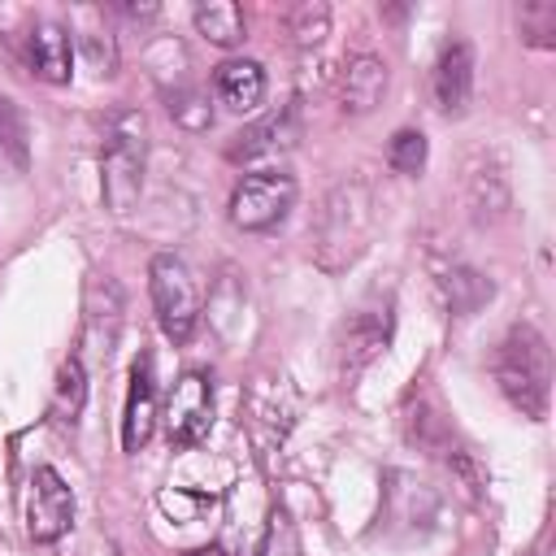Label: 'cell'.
Here are the masks:
<instances>
[{"mask_svg": "<svg viewBox=\"0 0 556 556\" xmlns=\"http://www.w3.org/2000/svg\"><path fill=\"white\" fill-rule=\"evenodd\" d=\"M495 382L521 417L543 421L547 395H552V352L534 326H513L504 334L495 352Z\"/></svg>", "mask_w": 556, "mask_h": 556, "instance_id": "cell-1", "label": "cell"}, {"mask_svg": "<svg viewBox=\"0 0 556 556\" xmlns=\"http://www.w3.org/2000/svg\"><path fill=\"white\" fill-rule=\"evenodd\" d=\"M143 156H148V122L135 109H117L104 126L100 152V191L113 213H130L143 191Z\"/></svg>", "mask_w": 556, "mask_h": 556, "instance_id": "cell-2", "label": "cell"}, {"mask_svg": "<svg viewBox=\"0 0 556 556\" xmlns=\"http://www.w3.org/2000/svg\"><path fill=\"white\" fill-rule=\"evenodd\" d=\"M148 287H152V308H156L161 330L174 343H187L200 321V282L191 265L174 252H156L148 265Z\"/></svg>", "mask_w": 556, "mask_h": 556, "instance_id": "cell-3", "label": "cell"}, {"mask_svg": "<svg viewBox=\"0 0 556 556\" xmlns=\"http://www.w3.org/2000/svg\"><path fill=\"white\" fill-rule=\"evenodd\" d=\"M295 208V178L287 169L248 174L230 195V222L239 230H274Z\"/></svg>", "mask_w": 556, "mask_h": 556, "instance_id": "cell-4", "label": "cell"}, {"mask_svg": "<svg viewBox=\"0 0 556 556\" xmlns=\"http://www.w3.org/2000/svg\"><path fill=\"white\" fill-rule=\"evenodd\" d=\"M213 426V382L200 369H187L165 404V434L169 447H195Z\"/></svg>", "mask_w": 556, "mask_h": 556, "instance_id": "cell-5", "label": "cell"}, {"mask_svg": "<svg viewBox=\"0 0 556 556\" xmlns=\"http://www.w3.org/2000/svg\"><path fill=\"white\" fill-rule=\"evenodd\" d=\"M374 217H369V191L365 182H343L334 187V195L326 200V217H321V261L330 256V248H343L348 261L365 248Z\"/></svg>", "mask_w": 556, "mask_h": 556, "instance_id": "cell-6", "label": "cell"}, {"mask_svg": "<svg viewBox=\"0 0 556 556\" xmlns=\"http://www.w3.org/2000/svg\"><path fill=\"white\" fill-rule=\"evenodd\" d=\"M74 526V495L52 465H39L26 500V530L35 543H56Z\"/></svg>", "mask_w": 556, "mask_h": 556, "instance_id": "cell-7", "label": "cell"}, {"mask_svg": "<svg viewBox=\"0 0 556 556\" xmlns=\"http://www.w3.org/2000/svg\"><path fill=\"white\" fill-rule=\"evenodd\" d=\"M473 100V48L465 39L447 43L434 65V104L443 117H460Z\"/></svg>", "mask_w": 556, "mask_h": 556, "instance_id": "cell-8", "label": "cell"}, {"mask_svg": "<svg viewBox=\"0 0 556 556\" xmlns=\"http://www.w3.org/2000/svg\"><path fill=\"white\" fill-rule=\"evenodd\" d=\"M156 430V387H152V361L139 356L130 369V391H126V413H122V447L139 452Z\"/></svg>", "mask_w": 556, "mask_h": 556, "instance_id": "cell-9", "label": "cell"}, {"mask_svg": "<svg viewBox=\"0 0 556 556\" xmlns=\"http://www.w3.org/2000/svg\"><path fill=\"white\" fill-rule=\"evenodd\" d=\"M213 91L230 113H252L265 100V70L256 61H222L213 74Z\"/></svg>", "mask_w": 556, "mask_h": 556, "instance_id": "cell-10", "label": "cell"}, {"mask_svg": "<svg viewBox=\"0 0 556 556\" xmlns=\"http://www.w3.org/2000/svg\"><path fill=\"white\" fill-rule=\"evenodd\" d=\"M26 52H30V70L43 83H70V35H65V26L35 22V30L26 39Z\"/></svg>", "mask_w": 556, "mask_h": 556, "instance_id": "cell-11", "label": "cell"}, {"mask_svg": "<svg viewBox=\"0 0 556 556\" xmlns=\"http://www.w3.org/2000/svg\"><path fill=\"white\" fill-rule=\"evenodd\" d=\"M387 91V65L378 56H352L348 70H343V83H339V96H343V109L348 113H369Z\"/></svg>", "mask_w": 556, "mask_h": 556, "instance_id": "cell-12", "label": "cell"}, {"mask_svg": "<svg viewBox=\"0 0 556 556\" xmlns=\"http://www.w3.org/2000/svg\"><path fill=\"white\" fill-rule=\"evenodd\" d=\"M387 339H391V313H382V317H378V308L356 313V317L348 321V330H343V356H348V369L369 365V361L387 348Z\"/></svg>", "mask_w": 556, "mask_h": 556, "instance_id": "cell-13", "label": "cell"}, {"mask_svg": "<svg viewBox=\"0 0 556 556\" xmlns=\"http://www.w3.org/2000/svg\"><path fill=\"white\" fill-rule=\"evenodd\" d=\"M195 30L217 48H235V43H243L248 22L235 0H204V4H195Z\"/></svg>", "mask_w": 556, "mask_h": 556, "instance_id": "cell-14", "label": "cell"}, {"mask_svg": "<svg viewBox=\"0 0 556 556\" xmlns=\"http://www.w3.org/2000/svg\"><path fill=\"white\" fill-rule=\"evenodd\" d=\"M291 126H287V113L278 117H265V122H256V126H248V130H239L235 139H230V148H226V156L230 161H256V156H265V152H278V148H287L291 139Z\"/></svg>", "mask_w": 556, "mask_h": 556, "instance_id": "cell-15", "label": "cell"}, {"mask_svg": "<svg viewBox=\"0 0 556 556\" xmlns=\"http://www.w3.org/2000/svg\"><path fill=\"white\" fill-rule=\"evenodd\" d=\"M30 165V135H26V117L22 109L0 96V169H13V174H26Z\"/></svg>", "mask_w": 556, "mask_h": 556, "instance_id": "cell-16", "label": "cell"}, {"mask_svg": "<svg viewBox=\"0 0 556 556\" xmlns=\"http://www.w3.org/2000/svg\"><path fill=\"white\" fill-rule=\"evenodd\" d=\"M443 295H447V308L456 317H469V313H478L495 295V287L478 269H447L443 274Z\"/></svg>", "mask_w": 556, "mask_h": 556, "instance_id": "cell-17", "label": "cell"}, {"mask_svg": "<svg viewBox=\"0 0 556 556\" xmlns=\"http://www.w3.org/2000/svg\"><path fill=\"white\" fill-rule=\"evenodd\" d=\"M83 400H87V374H83V361H78V356H70V361L61 365V374H56L52 413H56L61 421H74V417H78V408H83Z\"/></svg>", "mask_w": 556, "mask_h": 556, "instance_id": "cell-18", "label": "cell"}, {"mask_svg": "<svg viewBox=\"0 0 556 556\" xmlns=\"http://www.w3.org/2000/svg\"><path fill=\"white\" fill-rule=\"evenodd\" d=\"M169 117H174L182 130H208V126H213L208 96H204L200 87H178V91H169Z\"/></svg>", "mask_w": 556, "mask_h": 556, "instance_id": "cell-19", "label": "cell"}, {"mask_svg": "<svg viewBox=\"0 0 556 556\" xmlns=\"http://www.w3.org/2000/svg\"><path fill=\"white\" fill-rule=\"evenodd\" d=\"M517 26L530 43H543L552 48L556 43V0H526L517 9Z\"/></svg>", "mask_w": 556, "mask_h": 556, "instance_id": "cell-20", "label": "cell"}, {"mask_svg": "<svg viewBox=\"0 0 556 556\" xmlns=\"http://www.w3.org/2000/svg\"><path fill=\"white\" fill-rule=\"evenodd\" d=\"M387 165L395 174H421L426 169V135L421 130H395L387 148Z\"/></svg>", "mask_w": 556, "mask_h": 556, "instance_id": "cell-21", "label": "cell"}, {"mask_svg": "<svg viewBox=\"0 0 556 556\" xmlns=\"http://www.w3.org/2000/svg\"><path fill=\"white\" fill-rule=\"evenodd\" d=\"M330 30V9L326 4H300L295 13H291V35H295V43H317L321 35Z\"/></svg>", "mask_w": 556, "mask_h": 556, "instance_id": "cell-22", "label": "cell"}, {"mask_svg": "<svg viewBox=\"0 0 556 556\" xmlns=\"http://www.w3.org/2000/svg\"><path fill=\"white\" fill-rule=\"evenodd\" d=\"M204 504H208V500L195 495V491H178V486H174V491H161V508H165L174 521H191Z\"/></svg>", "mask_w": 556, "mask_h": 556, "instance_id": "cell-23", "label": "cell"}, {"mask_svg": "<svg viewBox=\"0 0 556 556\" xmlns=\"http://www.w3.org/2000/svg\"><path fill=\"white\" fill-rule=\"evenodd\" d=\"M83 48H87L96 74H113V65H117V48H113L109 35H83Z\"/></svg>", "mask_w": 556, "mask_h": 556, "instance_id": "cell-24", "label": "cell"}, {"mask_svg": "<svg viewBox=\"0 0 556 556\" xmlns=\"http://www.w3.org/2000/svg\"><path fill=\"white\" fill-rule=\"evenodd\" d=\"M195 556H222V552H217V547H204V552H195Z\"/></svg>", "mask_w": 556, "mask_h": 556, "instance_id": "cell-25", "label": "cell"}]
</instances>
